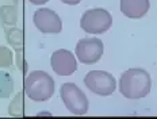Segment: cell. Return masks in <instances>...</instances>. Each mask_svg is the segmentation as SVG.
<instances>
[{
	"label": "cell",
	"mask_w": 157,
	"mask_h": 119,
	"mask_svg": "<svg viewBox=\"0 0 157 119\" xmlns=\"http://www.w3.org/2000/svg\"><path fill=\"white\" fill-rule=\"evenodd\" d=\"M152 88V79L145 69L132 68L122 73L119 79V92L132 100L145 98Z\"/></svg>",
	"instance_id": "6da1fadb"
},
{
	"label": "cell",
	"mask_w": 157,
	"mask_h": 119,
	"mask_svg": "<svg viewBox=\"0 0 157 119\" xmlns=\"http://www.w3.org/2000/svg\"><path fill=\"white\" fill-rule=\"evenodd\" d=\"M25 92L34 102H46L54 94V80L44 71H34L25 80Z\"/></svg>",
	"instance_id": "7a4b0ae2"
},
{
	"label": "cell",
	"mask_w": 157,
	"mask_h": 119,
	"mask_svg": "<svg viewBox=\"0 0 157 119\" xmlns=\"http://www.w3.org/2000/svg\"><path fill=\"white\" fill-rule=\"evenodd\" d=\"M60 96L67 110L73 115H84L88 111L90 102L83 91L73 83H64L60 88Z\"/></svg>",
	"instance_id": "3957f363"
},
{
	"label": "cell",
	"mask_w": 157,
	"mask_h": 119,
	"mask_svg": "<svg viewBox=\"0 0 157 119\" xmlns=\"http://www.w3.org/2000/svg\"><path fill=\"white\" fill-rule=\"evenodd\" d=\"M113 25V16L104 8L87 10L80 19V27L88 34H103Z\"/></svg>",
	"instance_id": "277c9868"
},
{
	"label": "cell",
	"mask_w": 157,
	"mask_h": 119,
	"mask_svg": "<svg viewBox=\"0 0 157 119\" xmlns=\"http://www.w3.org/2000/svg\"><path fill=\"white\" fill-rule=\"evenodd\" d=\"M84 84L91 92H94L95 95H99V96H110L115 92L117 88L115 77L104 71L88 72L84 77Z\"/></svg>",
	"instance_id": "5b68a950"
},
{
	"label": "cell",
	"mask_w": 157,
	"mask_h": 119,
	"mask_svg": "<svg viewBox=\"0 0 157 119\" xmlns=\"http://www.w3.org/2000/svg\"><path fill=\"white\" fill-rule=\"evenodd\" d=\"M104 45L99 38H83L76 44V57L86 65L96 64L103 56Z\"/></svg>",
	"instance_id": "8992f818"
},
{
	"label": "cell",
	"mask_w": 157,
	"mask_h": 119,
	"mask_svg": "<svg viewBox=\"0 0 157 119\" xmlns=\"http://www.w3.org/2000/svg\"><path fill=\"white\" fill-rule=\"evenodd\" d=\"M35 27L44 34H58L63 30V22L56 11L50 8H39L33 16Z\"/></svg>",
	"instance_id": "52a82bcc"
},
{
	"label": "cell",
	"mask_w": 157,
	"mask_h": 119,
	"mask_svg": "<svg viewBox=\"0 0 157 119\" xmlns=\"http://www.w3.org/2000/svg\"><path fill=\"white\" fill-rule=\"evenodd\" d=\"M52 69L58 76H71L77 69V60L75 54L67 49L56 50L50 58Z\"/></svg>",
	"instance_id": "ba28073f"
},
{
	"label": "cell",
	"mask_w": 157,
	"mask_h": 119,
	"mask_svg": "<svg viewBox=\"0 0 157 119\" xmlns=\"http://www.w3.org/2000/svg\"><path fill=\"white\" fill-rule=\"evenodd\" d=\"M149 0H121V11L130 19H141L149 11Z\"/></svg>",
	"instance_id": "9c48e42d"
},
{
	"label": "cell",
	"mask_w": 157,
	"mask_h": 119,
	"mask_svg": "<svg viewBox=\"0 0 157 119\" xmlns=\"http://www.w3.org/2000/svg\"><path fill=\"white\" fill-rule=\"evenodd\" d=\"M12 91V80L7 73L0 72V98H8Z\"/></svg>",
	"instance_id": "30bf717a"
},
{
	"label": "cell",
	"mask_w": 157,
	"mask_h": 119,
	"mask_svg": "<svg viewBox=\"0 0 157 119\" xmlns=\"http://www.w3.org/2000/svg\"><path fill=\"white\" fill-rule=\"evenodd\" d=\"M61 2H63L64 4H68V6H76L81 2V0H61Z\"/></svg>",
	"instance_id": "8fae6325"
},
{
	"label": "cell",
	"mask_w": 157,
	"mask_h": 119,
	"mask_svg": "<svg viewBox=\"0 0 157 119\" xmlns=\"http://www.w3.org/2000/svg\"><path fill=\"white\" fill-rule=\"evenodd\" d=\"M31 4H35V6H42V4H46L49 0H29Z\"/></svg>",
	"instance_id": "7c38bea8"
}]
</instances>
